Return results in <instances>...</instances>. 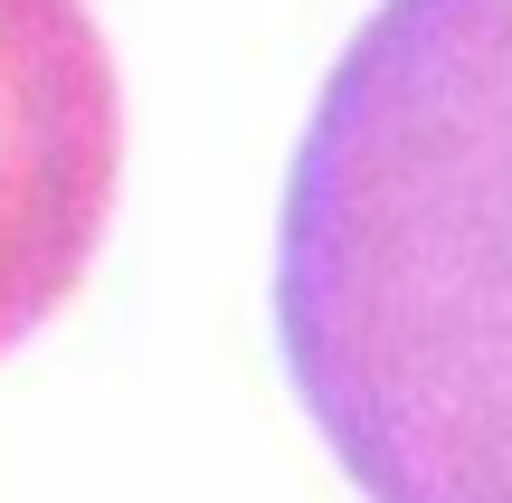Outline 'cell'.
<instances>
[{"label": "cell", "instance_id": "6da1fadb", "mask_svg": "<svg viewBox=\"0 0 512 503\" xmlns=\"http://www.w3.org/2000/svg\"><path fill=\"white\" fill-rule=\"evenodd\" d=\"M275 314L370 503H512V0H389L351 38Z\"/></svg>", "mask_w": 512, "mask_h": 503}, {"label": "cell", "instance_id": "7a4b0ae2", "mask_svg": "<svg viewBox=\"0 0 512 503\" xmlns=\"http://www.w3.org/2000/svg\"><path fill=\"white\" fill-rule=\"evenodd\" d=\"M124 86L86 0H0V352L38 333L114 219Z\"/></svg>", "mask_w": 512, "mask_h": 503}]
</instances>
